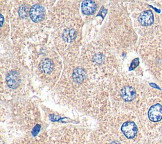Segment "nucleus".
Segmentation results:
<instances>
[{
	"label": "nucleus",
	"instance_id": "f257e3e1",
	"mask_svg": "<svg viewBox=\"0 0 162 144\" xmlns=\"http://www.w3.org/2000/svg\"><path fill=\"white\" fill-rule=\"evenodd\" d=\"M29 16L33 22H40L45 17V9L40 4H35L29 10Z\"/></svg>",
	"mask_w": 162,
	"mask_h": 144
},
{
	"label": "nucleus",
	"instance_id": "423d86ee",
	"mask_svg": "<svg viewBox=\"0 0 162 144\" xmlns=\"http://www.w3.org/2000/svg\"><path fill=\"white\" fill-rule=\"evenodd\" d=\"M97 5L94 1L92 0H86V1H83L81 4V9H82V12L86 15H91L95 12Z\"/></svg>",
	"mask_w": 162,
	"mask_h": 144
},
{
	"label": "nucleus",
	"instance_id": "7ed1b4c3",
	"mask_svg": "<svg viewBox=\"0 0 162 144\" xmlns=\"http://www.w3.org/2000/svg\"><path fill=\"white\" fill-rule=\"evenodd\" d=\"M148 117L153 122H158L162 119V106L160 104H154L149 108Z\"/></svg>",
	"mask_w": 162,
	"mask_h": 144
},
{
	"label": "nucleus",
	"instance_id": "f03ea898",
	"mask_svg": "<svg viewBox=\"0 0 162 144\" xmlns=\"http://www.w3.org/2000/svg\"><path fill=\"white\" fill-rule=\"evenodd\" d=\"M121 131L125 135V137L132 139L137 134V126L133 121H126L121 126Z\"/></svg>",
	"mask_w": 162,
	"mask_h": 144
},
{
	"label": "nucleus",
	"instance_id": "4468645a",
	"mask_svg": "<svg viewBox=\"0 0 162 144\" xmlns=\"http://www.w3.org/2000/svg\"><path fill=\"white\" fill-rule=\"evenodd\" d=\"M111 144H121V143H119V142H116V141H115V142H112Z\"/></svg>",
	"mask_w": 162,
	"mask_h": 144
},
{
	"label": "nucleus",
	"instance_id": "20e7f679",
	"mask_svg": "<svg viewBox=\"0 0 162 144\" xmlns=\"http://www.w3.org/2000/svg\"><path fill=\"white\" fill-rule=\"evenodd\" d=\"M20 83V75L17 71H10L6 75V84L10 88L15 89Z\"/></svg>",
	"mask_w": 162,
	"mask_h": 144
},
{
	"label": "nucleus",
	"instance_id": "f8f14e48",
	"mask_svg": "<svg viewBox=\"0 0 162 144\" xmlns=\"http://www.w3.org/2000/svg\"><path fill=\"white\" fill-rule=\"evenodd\" d=\"M93 60H94V62H96V63H101L103 61V56L101 55V54H96L93 57Z\"/></svg>",
	"mask_w": 162,
	"mask_h": 144
},
{
	"label": "nucleus",
	"instance_id": "6e6552de",
	"mask_svg": "<svg viewBox=\"0 0 162 144\" xmlns=\"http://www.w3.org/2000/svg\"><path fill=\"white\" fill-rule=\"evenodd\" d=\"M72 77H73V80L75 81L76 83H82L83 81L85 80V77H86L85 70L82 67H77V68H75L73 70Z\"/></svg>",
	"mask_w": 162,
	"mask_h": 144
},
{
	"label": "nucleus",
	"instance_id": "0eeeda50",
	"mask_svg": "<svg viewBox=\"0 0 162 144\" xmlns=\"http://www.w3.org/2000/svg\"><path fill=\"white\" fill-rule=\"evenodd\" d=\"M121 96L125 101H132L136 96L135 89L131 86H125L121 89Z\"/></svg>",
	"mask_w": 162,
	"mask_h": 144
},
{
	"label": "nucleus",
	"instance_id": "9b49d317",
	"mask_svg": "<svg viewBox=\"0 0 162 144\" xmlns=\"http://www.w3.org/2000/svg\"><path fill=\"white\" fill-rule=\"evenodd\" d=\"M28 9H27V7L25 5H22L21 7H20L19 9V16L21 18H25L27 16V14H28Z\"/></svg>",
	"mask_w": 162,
	"mask_h": 144
},
{
	"label": "nucleus",
	"instance_id": "39448f33",
	"mask_svg": "<svg viewBox=\"0 0 162 144\" xmlns=\"http://www.w3.org/2000/svg\"><path fill=\"white\" fill-rule=\"evenodd\" d=\"M139 22L141 23V25L144 26H149L154 22V16H153L152 11L146 10L143 11L139 16Z\"/></svg>",
	"mask_w": 162,
	"mask_h": 144
},
{
	"label": "nucleus",
	"instance_id": "9d476101",
	"mask_svg": "<svg viewBox=\"0 0 162 144\" xmlns=\"http://www.w3.org/2000/svg\"><path fill=\"white\" fill-rule=\"evenodd\" d=\"M62 38L66 42H72L76 38V31L72 28H67L63 31Z\"/></svg>",
	"mask_w": 162,
	"mask_h": 144
},
{
	"label": "nucleus",
	"instance_id": "1a4fd4ad",
	"mask_svg": "<svg viewBox=\"0 0 162 144\" xmlns=\"http://www.w3.org/2000/svg\"><path fill=\"white\" fill-rule=\"evenodd\" d=\"M39 67L44 73H50L53 70V62L50 59H43L40 62Z\"/></svg>",
	"mask_w": 162,
	"mask_h": 144
},
{
	"label": "nucleus",
	"instance_id": "ddd939ff",
	"mask_svg": "<svg viewBox=\"0 0 162 144\" xmlns=\"http://www.w3.org/2000/svg\"><path fill=\"white\" fill-rule=\"evenodd\" d=\"M0 20H1V25H3V20H4V17H3V15H0Z\"/></svg>",
	"mask_w": 162,
	"mask_h": 144
}]
</instances>
